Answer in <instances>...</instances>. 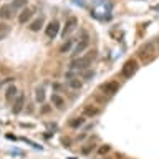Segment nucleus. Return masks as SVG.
<instances>
[{
  "label": "nucleus",
  "mask_w": 159,
  "mask_h": 159,
  "mask_svg": "<svg viewBox=\"0 0 159 159\" xmlns=\"http://www.w3.org/2000/svg\"><path fill=\"white\" fill-rule=\"evenodd\" d=\"M94 58V53H88L84 57H76L70 61V70L71 71H83L91 65V60Z\"/></svg>",
  "instance_id": "nucleus-1"
},
{
  "label": "nucleus",
  "mask_w": 159,
  "mask_h": 159,
  "mask_svg": "<svg viewBox=\"0 0 159 159\" xmlns=\"http://www.w3.org/2000/svg\"><path fill=\"white\" fill-rule=\"evenodd\" d=\"M138 68H139L138 60L129 58L128 61H124L123 68H121V76H123V78H126V80H128V78H133V75H136Z\"/></svg>",
  "instance_id": "nucleus-2"
},
{
  "label": "nucleus",
  "mask_w": 159,
  "mask_h": 159,
  "mask_svg": "<svg viewBox=\"0 0 159 159\" xmlns=\"http://www.w3.org/2000/svg\"><path fill=\"white\" fill-rule=\"evenodd\" d=\"M99 89L108 94V96H113V94H116L119 91V83L118 81H108V83H103L101 86H99Z\"/></svg>",
  "instance_id": "nucleus-3"
},
{
  "label": "nucleus",
  "mask_w": 159,
  "mask_h": 159,
  "mask_svg": "<svg viewBox=\"0 0 159 159\" xmlns=\"http://www.w3.org/2000/svg\"><path fill=\"white\" fill-rule=\"evenodd\" d=\"M76 27H78V20H76V17H70V18H66V22H65V25H63V32H61L63 38H66V35H70Z\"/></svg>",
  "instance_id": "nucleus-4"
},
{
  "label": "nucleus",
  "mask_w": 159,
  "mask_h": 159,
  "mask_svg": "<svg viewBox=\"0 0 159 159\" xmlns=\"http://www.w3.org/2000/svg\"><path fill=\"white\" fill-rule=\"evenodd\" d=\"M45 33H47L48 38H55L60 33V22L58 20H52L47 27H45Z\"/></svg>",
  "instance_id": "nucleus-5"
},
{
  "label": "nucleus",
  "mask_w": 159,
  "mask_h": 159,
  "mask_svg": "<svg viewBox=\"0 0 159 159\" xmlns=\"http://www.w3.org/2000/svg\"><path fill=\"white\" fill-rule=\"evenodd\" d=\"M33 17V8H28V7H25L20 10V13H18V23H22L25 25L27 22H30Z\"/></svg>",
  "instance_id": "nucleus-6"
},
{
  "label": "nucleus",
  "mask_w": 159,
  "mask_h": 159,
  "mask_svg": "<svg viewBox=\"0 0 159 159\" xmlns=\"http://www.w3.org/2000/svg\"><path fill=\"white\" fill-rule=\"evenodd\" d=\"M139 57H141L144 61H149L152 57H154V50H152V43H148L139 50Z\"/></svg>",
  "instance_id": "nucleus-7"
},
{
  "label": "nucleus",
  "mask_w": 159,
  "mask_h": 159,
  "mask_svg": "<svg viewBox=\"0 0 159 159\" xmlns=\"http://www.w3.org/2000/svg\"><path fill=\"white\" fill-rule=\"evenodd\" d=\"M25 106V96L22 93H18L17 96H15V101H13V106H12V111L15 114H18V113H22V109Z\"/></svg>",
  "instance_id": "nucleus-8"
},
{
  "label": "nucleus",
  "mask_w": 159,
  "mask_h": 159,
  "mask_svg": "<svg viewBox=\"0 0 159 159\" xmlns=\"http://www.w3.org/2000/svg\"><path fill=\"white\" fill-rule=\"evenodd\" d=\"M89 47V42H88V38H83L81 42H78L76 43V47L73 48V53H71V57L73 58H76V57H80V53H83L84 50H86Z\"/></svg>",
  "instance_id": "nucleus-9"
},
{
  "label": "nucleus",
  "mask_w": 159,
  "mask_h": 159,
  "mask_svg": "<svg viewBox=\"0 0 159 159\" xmlns=\"http://www.w3.org/2000/svg\"><path fill=\"white\" fill-rule=\"evenodd\" d=\"M13 7L10 3H5V5H2L0 7V18H3V20H10L13 17Z\"/></svg>",
  "instance_id": "nucleus-10"
},
{
  "label": "nucleus",
  "mask_w": 159,
  "mask_h": 159,
  "mask_svg": "<svg viewBox=\"0 0 159 159\" xmlns=\"http://www.w3.org/2000/svg\"><path fill=\"white\" fill-rule=\"evenodd\" d=\"M43 23H45V17L43 15H40V17H37L33 20V22H30V30H32V32H40V28L43 27Z\"/></svg>",
  "instance_id": "nucleus-11"
},
{
  "label": "nucleus",
  "mask_w": 159,
  "mask_h": 159,
  "mask_svg": "<svg viewBox=\"0 0 159 159\" xmlns=\"http://www.w3.org/2000/svg\"><path fill=\"white\" fill-rule=\"evenodd\" d=\"M66 80H68V86L71 89H81L83 86V81L76 76H70V75H66Z\"/></svg>",
  "instance_id": "nucleus-12"
},
{
  "label": "nucleus",
  "mask_w": 159,
  "mask_h": 159,
  "mask_svg": "<svg viewBox=\"0 0 159 159\" xmlns=\"http://www.w3.org/2000/svg\"><path fill=\"white\" fill-rule=\"evenodd\" d=\"M12 32V27L7 22H0V40H5Z\"/></svg>",
  "instance_id": "nucleus-13"
},
{
  "label": "nucleus",
  "mask_w": 159,
  "mask_h": 159,
  "mask_svg": "<svg viewBox=\"0 0 159 159\" xmlns=\"http://www.w3.org/2000/svg\"><path fill=\"white\" fill-rule=\"evenodd\" d=\"M83 114L88 118H93V116H96V114H99V109L96 106H93V104H86V106L83 108Z\"/></svg>",
  "instance_id": "nucleus-14"
},
{
  "label": "nucleus",
  "mask_w": 159,
  "mask_h": 159,
  "mask_svg": "<svg viewBox=\"0 0 159 159\" xmlns=\"http://www.w3.org/2000/svg\"><path fill=\"white\" fill-rule=\"evenodd\" d=\"M52 103H53V106H57L58 109H61V108L65 106V99L60 96L58 93H53V94H52Z\"/></svg>",
  "instance_id": "nucleus-15"
},
{
  "label": "nucleus",
  "mask_w": 159,
  "mask_h": 159,
  "mask_svg": "<svg viewBox=\"0 0 159 159\" xmlns=\"http://www.w3.org/2000/svg\"><path fill=\"white\" fill-rule=\"evenodd\" d=\"M27 3H28V0H13L10 5L13 7V10H22L27 7Z\"/></svg>",
  "instance_id": "nucleus-16"
},
{
  "label": "nucleus",
  "mask_w": 159,
  "mask_h": 159,
  "mask_svg": "<svg viewBox=\"0 0 159 159\" xmlns=\"http://www.w3.org/2000/svg\"><path fill=\"white\" fill-rule=\"evenodd\" d=\"M84 124V118H73L71 121H70V128H73V129H76V128H80V126H83Z\"/></svg>",
  "instance_id": "nucleus-17"
},
{
  "label": "nucleus",
  "mask_w": 159,
  "mask_h": 159,
  "mask_svg": "<svg viewBox=\"0 0 159 159\" xmlns=\"http://www.w3.org/2000/svg\"><path fill=\"white\" fill-rule=\"evenodd\" d=\"M17 94H18L17 88H15L13 84H12V86H8V88H7V93H5V98H7L8 101H10V99H12V98H15Z\"/></svg>",
  "instance_id": "nucleus-18"
},
{
  "label": "nucleus",
  "mask_w": 159,
  "mask_h": 159,
  "mask_svg": "<svg viewBox=\"0 0 159 159\" xmlns=\"http://www.w3.org/2000/svg\"><path fill=\"white\" fill-rule=\"evenodd\" d=\"M71 47H73V40H66V42L60 47V53H68L70 50H71Z\"/></svg>",
  "instance_id": "nucleus-19"
},
{
  "label": "nucleus",
  "mask_w": 159,
  "mask_h": 159,
  "mask_svg": "<svg viewBox=\"0 0 159 159\" xmlns=\"http://www.w3.org/2000/svg\"><path fill=\"white\" fill-rule=\"evenodd\" d=\"M35 98H37L38 103H43L45 101V89L43 88H37V89H35Z\"/></svg>",
  "instance_id": "nucleus-20"
},
{
  "label": "nucleus",
  "mask_w": 159,
  "mask_h": 159,
  "mask_svg": "<svg viewBox=\"0 0 159 159\" xmlns=\"http://www.w3.org/2000/svg\"><path fill=\"white\" fill-rule=\"evenodd\" d=\"M94 149V144H89L88 148H83V154H88V152H91Z\"/></svg>",
  "instance_id": "nucleus-21"
},
{
  "label": "nucleus",
  "mask_w": 159,
  "mask_h": 159,
  "mask_svg": "<svg viewBox=\"0 0 159 159\" xmlns=\"http://www.w3.org/2000/svg\"><path fill=\"white\" fill-rule=\"evenodd\" d=\"M109 149H111V148H109V146H106V144H104L103 148H99V149H98V152H99V154H104V152H108Z\"/></svg>",
  "instance_id": "nucleus-22"
},
{
  "label": "nucleus",
  "mask_w": 159,
  "mask_h": 159,
  "mask_svg": "<svg viewBox=\"0 0 159 159\" xmlns=\"http://www.w3.org/2000/svg\"><path fill=\"white\" fill-rule=\"evenodd\" d=\"M93 75H94L93 71H86V73H84V75H83V80H88V78H91V76H93Z\"/></svg>",
  "instance_id": "nucleus-23"
},
{
  "label": "nucleus",
  "mask_w": 159,
  "mask_h": 159,
  "mask_svg": "<svg viewBox=\"0 0 159 159\" xmlns=\"http://www.w3.org/2000/svg\"><path fill=\"white\" fill-rule=\"evenodd\" d=\"M52 88L55 89V91H60V89H61V84H58V83H55V84H52Z\"/></svg>",
  "instance_id": "nucleus-24"
}]
</instances>
